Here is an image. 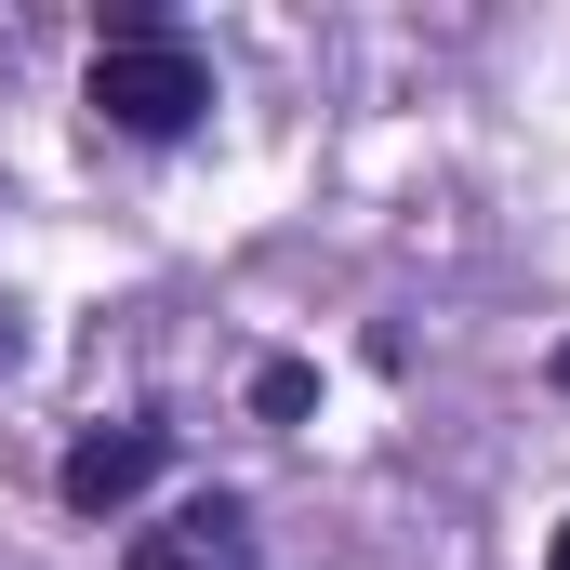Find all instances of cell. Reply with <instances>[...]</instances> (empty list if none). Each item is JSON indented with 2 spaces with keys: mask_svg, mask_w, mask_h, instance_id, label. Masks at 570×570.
I'll list each match as a JSON object with an SVG mask.
<instances>
[{
  "mask_svg": "<svg viewBox=\"0 0 570 570\" xmlns=\"http://www.w3.org/2000/svg\"><path fill=\"white\" fill-rule=\"evenodd\" d=\"M94 107L120 120V134H146V146H173L199 107H213V67L186 53V40H159V27H120L107 53H94Z\"/></svg>",
  "mask_w": 570,
  "mask_h": 570,
  "instance_id": "cell-1",
  "label": "cell"
},
{
  "mask_svg": "<svg viewBox=\"0 0 570 570\" xmlns=\"http://www.w3.org/2000/svg\"><path fill=\"white\" fill-rule=\"evenodd\" d=\"M146 478H159V425H120V438H80V451H67V478H53V491H67V504H80V518H107V504H134Z\"/></svg>",
  "mask_w": 570,
  "mask_h": 570,
  "instance_id": "cell-2",
  "label": "cell"
},
{
  "mask_svg": "<svg viewBox=\"0 0 570 570\" xmlns=\"http://www.w3.org/2000/svg\"><path fill=\"white\" fill-rule=\"evenodd\" d=\"M134 570H253V531H239L226 504H186L173 531H146V544H134Z\"/></svg>",
  "mask_w": 570,
  "mask_h": 570,
  "instance_id": "cell-3",
  "label": "cell"
},
{
  "mask_svg": "<svg viewBox=\"0 0 570 570\" xmlns=\"http://www.w3.org/2000/svg\"><path fill=\"white\" fill-rule=\"evenodd\" d=\"M305 399H318V385H305V372H292V358H266V372H253V412H279V425H292V412H305Z\"/></svg>",
  "mask_w": 570,
  "mask_h": 570,
  "instance_id": "cell-4",
  "label": "cell"
},
{
  "mask_svg": "<svg viewBox=\"0 0 570 570\" xmlns=\"http://www.w3.org/2000/svg\"><path fill=\"white\" fill-rule=\"evenodd\" d=\"M544 570H570V531H558V558H544Z\"/></svg>",
  "mask_w": 570,
  "mask_h": 570,
  "instance_id": "cell-5",
  "label": "cell"
},
{
  "mask_svg": "<svg viewBox=\"0 0 570 570\" xmlns=\"http://www.w3.org/2000/svg\"><path fill=\"white\" fill-rule=\"evenodd\" d=\"M558 385H570V345H558Z\"/></svg>",
  "mask_w": 570,
  "mask_h": 570,
  "instance_id": "cell-6",
  "label": "cell"
}]
</instances>
